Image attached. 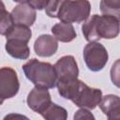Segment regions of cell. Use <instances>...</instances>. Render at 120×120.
Instances as JSON below:
<instances>
[{
  "mask_svg": "<svg viewBox=\"0 0 120 120\" xmlns=\"http://www.w3.org/2000/svg\"><path fill=\"white\" fill-rule=\"evenodd\" d=\"M56 86L61 97L71 100L81 109L93 110L99 105L103 98L100 89L90 87L79 79L68 82H56Z\"/></svg>",
  "mask_w": 120,
  "mask_h": 120,
  "instance_id": "cell-1",
  "label": "cell"
},
{
  "mask_svg": "<svg viewBox=\"0 0 120 120\" xmlns=\"http://www.w3.org/2000/svg\"><path fill=\"white\" fill-rule=\"evenodd\" d=\"M91 4L86 0H51L45 8L46 14L51 18H57L63 22H82L90 15Z\"/></svg>",
  "mask_w": 120,
  "mask_h": 120,
  "instance_id": "cell-2",
  "label": "cell"
},
{
  "mask_svg": "<svg viewBox=\"0 0 120 120\" xmlns=\"http://www.w3.org/2000/svg\"><path fill=\"white\" fill-rule=\"evenodd\" d=\"M82 31L88 42H97L100 38L112 39L120 33V22L113 17L94 14L83 22Z\"/></svg>",
  "mask_w": 120,
  "mask_h": 120,
  "instance_id": "cell-3",
  "label": "cell"
},
{
  "mask_svg": "<svg viewBox=\"0 0 120 120\" xmlns=\"http://www.w3.org/2000/svg\"><path fill=\"white\" fill-rule=\"evenodd\" d=\"M22 70L25 77L37 87L50 89L56 86V72L54 67L50 63L33 58L22 66Z\"/></svg>",
  "mask_w": 120,
  "mask_h": 120,
  "instance_id": "cell-4",
  "label": "cell"
},
{
  "mask_svg": "<svg viewBox=\"0 0 120 120\" xmlns=\"http://www.w3.org/2000/svg\"><path fill=\"white\" fill-rule=\"evenodd\" d=\"M108 52L106 48L97 42H89L83 49V59L91 71L101 70L108 62Z\"/></svg>",
  "mask_w": 120,
  "mask_h": 120,
  "instance_id": "cell-5",
  "label": "cell"
},
{
  "mask_svg": "<svg viewBox=\"0 0 120 120\" xmlns=\"http://www.w3.org/2000/svg\"><path fill=\"white\" fill-rule=\"evenodd\" d=\"M20 89V82L16 71L9 68L4 67L0 69V98L1 103L5 99L11 98L17 95Z\"/></svg>",
  "mask_w": 120,
  "mask_h": 120,
  "instance_id": "cell-6",
  "label": "cell"
},
{
  "mask_svg": "<svg viewBox=\"0 0 120 120\" xmlns=\"http://www.w3.org/2000/svg\"><path fill=\"white\" fill-rule=\"evenodd\" d=\"M57 82H68L78 79L79 68L75 58L72 55H65L59 58L54 64Z\"/></svg>",
  "mask_w": 120,
  "mask_h": 120,
  "instance_id": "cell-7",
  "label": "cell"
},
{
  "mask_svg": "<svg viewBox=\"0 0 120 120\" xmlns=\"http://www.w3.org/2000/svg\"><path fill=\"white\" fill-rule=\"evenodd\" d=\"M26 102L32 111L41 114V112H44L52 103L50 92L47 88L35 86L29 92Z\"/></svg>",
  "mask_w": 120,
  "mask_h": 120,
  "instance_id": "cell-8",
  "label": "cell"
},
{
  "mask_svg": "<svg viewBox=\"0 0 120 120\" xmlns=\"http://www.w3.org/2000/svg\"><path fill=\"white\" fill-rule=\"evenodd\" d=\"M17 2L19 4L10 12L14 23L17 25H22L26 27L33 25L37 18L36 9H34L27 3V1Z\"/></svg>",
  "mask_w": 120,
  "mask_h": 120,
  "instance_id": "cell-9",
  "label": "cell"
},
{
  "mask_svg": "<svg viewBox=\"0 0 120 120\" xmlns=\"http://www.w3.org/2000/svg\"><path fill=\"white\" fill-rule=\"evenodd\" d=\"M58 49V40L48 34L40 35L34 43V50L40 57H50Z\"/></svg>",
  "mask_w": 120,
  "mask_h": 120,
  "instance_id": "cell-10",
  "label": "cell"
},
{
  "mask_svg": "<svg viewBox=\"0 0 120 120\" xmlns=\"http://www.w3.org/2000/svg\"><path fill=\"white\" fill-rule=\"evenodd\" d=\"M99 108L108 120H120V98L116 95H106L102 98Z\"/></svg>",
  "mask_w": 120,
  "mask_h": 120,
  "instance_id": "cell-11",
  "label": "cell"
},
{
  "mask_svg": "<svg viewBox=\"0 0 120 120\" xmlns=\"http://www.w3.org/2000/svg\"><path fill=\"white\" fill-rule=\"evenodd\" d=\"M5 49L7 52L16 59L25 60L29 57L30 49L28 47V42L22 39L8 38Z\"/></svg>",
  "mask_w": 120,
  "mask_h": 120,
  "instance_id": "cell-12",
  "label": "cell"
},
{
  "mask_svg": "<svg viewBox=\"0 0 120 120\" xmlns=\"http://www.w3.org/2000/svg\"><path fill=\"white\" fill-rule=\"evenodd\" d=\"M52 33L53 37L61 42H70L76 38V32L71 23L57 22L52 27Z\"/></svg>",
  "mask_w": 120,
  "mask_h": 120,
  "instance_id": "cell-13",
  "label": "cell"
},
{
  "mask_svg": "<svg viewBox=\"0 0 120 120\" xmlns=\"http://www.w3.org/2000/svg\"><path fill=\"white\" fill-rule=\"evenodd\" d=\"M41 116L45 120H67L68 112L65 108L52 102L50 106L41 112Z\"/></svg>",
  "mask_w": 120,
  "mask_h": 120,
  "instance_id": "cell-14",
  "label": "cell"
},
{
  "mask_svg": "<svg viewBox=\"0 0 120 120\" xmlns=\"http://www.w3.org/2000/svg\"><path fill=\"white\" fill-rule=\"evenodd\" d=\"M99 8L103 15L113 17L120 22V0H102Z\"/></svg>",
  "mask_w": 120,
  "mask_h": 120,
  "instance_id": "cell-15",
  "label": "cell"
},
{
  "mask_svg": "<svg viewBox=\"0 0 120 120\" xmlns=\"http://www.w3.org/2000/svg\"><path fill=\"white\" fill-rule=\"evenodd\" d=\"M15 23L13 22L11 13L6 10L4 3L0 2V33L2 36H7L14 27Z\"/></svg>",
  "mask_w": 120,
  "mask_h": 120,
  "instance_id": "cell-16",
  "label": "cell"
},
{
  "mask_svg": "<svg viewBox=\"0 0 120 120\" xmlns=\"http://www.w3.org/2000/svg\"><path fill=\"white\" fill-rule=\"evenodd\" d=\"M32 37V32L29 27L22 26V25H17L15 24L12 30L6 36L7 39L8 38H16V39H22L27 42L31 39Z\"/></svg>",
  "mask_w": 120,
  "mask_h": 120,
  "instance_id": "cell-17",
  "label": "cell"
},
{
  "mask_svg": "<svg viewBox=\"0 0 120 120\" xmlns=\"http://www.w3.org/2000/svg\"><path fill=\"white\" fill-rule=\"evenodd\" d=\"M110 76L112 82L118 88H120V59H117L112 66L110 70Z\"/></svg>",
  "mask_w": 120,
  "mask_h": 120,
  "instance_id": "cell-18",
  "label": "cell"
},
{
  "mask_svg": "<svg viewBox=\"0 0 120 120\" xmlns=\"http://www.w3.org/2000/svg\"><path fill=\"white\" fill-rule=\"evenodd\" d=\"M73 120H96L94 114L86 109H79L73 115Z\"/></svg>",
  "mask_w": 120,
  "mask_h": 120,
  "instance_id": "cell-19",
  "label": "cell"
},
{
  "mask_svg": "<svg viewBox=\"0 0 120 120\" xmlns=\"http://www.w3.org/2000/svg\"><path fill=\"white\" fill-rule=\"evenodd\" d=\"M27 3L34 8V9H38L41 10L46 8L48 1H43V0H32V1H27Z\"/></svg>",
  "mask_w": 120,
  "mask_h": 120,
  "instance_id": "cell-20",
  "label": "cell"
},
{
  "mask_svg": "<svg viewBox=\"0 0 120 120\" xmlns=\"http://www.w3.org/2000/svg\"><path fill=\"white\" fill-rule=\"evenodd\" d=\"M3 120H30L27 116L23 115V114H20V113H15V112H12V113H8L7 114Z\"/></svg>",
  "mask_w": 120,
  "mask_h": 120,
  "instance_id": "cell-21",
  "label": "cell"
}]
</instances>
